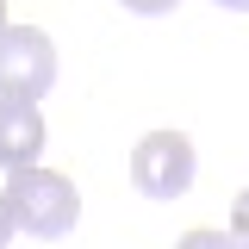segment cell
Here are the masks:
<instances>
[{
  "label": "cell",
  "instance_id": "1",
  "mask_svg": "<svg viewBox=\"0 0 249 249\" xmlns=\"http://www.w3.org/2000/svg\"><path fill=\"white\" fill-rule=\"evenodd\" d=\"M6 206L25 237H69L81 218V193L56 168H19V175H6Z\"/></svg>",
  "mask_w": 249,
  "mask_h": 249
},
{
  "label": "cell",
  "instance_id": "2",
  "mask_svg": "<svg viewBox=\"0 0 249 249\" xmlns=\"http://www.w3.org/2000/svg\"><path fill=\"white\" fill-rule=\"evenodd\" d=\"M56 81V44L37 25H6L0 31V100L37 106Z\"/></svg>",
  "mask_w": 249,
  "mask_h": 249
},
{
  "label": "cell",
  "instance_id": "3",
  "mask_svg": "<svg viewBox=\"0 0 249 249\" xmlns=\"http://www.w3.org/2000/svg\"><path fill=\"white\" fill-rule=\"evenodd\" d=\"M131 181L150 199H181L193 187V143L181 131H150L137 150H131Z\"/></svg>",
  "mask_w": 249,
  "mask_h": 249
},
{
  "label": "cell",
  "instance_id": "4",
  "mask_svg": "<svg viewBox=\"0 0 249 249\" xmlns=\"http://www.w3.org/2000/svg\"><path fill=\"white\" fill-rule=\"evenodd\" d=\"M44 156V119L25 100H0V168L19 175V168H37Z\"/></svg>",
  "mask_w": 249,
  "mask_h": 249
},
{
  "label": "cell",
  "instance_id": "5",
  "mask_svg": "<svg viewBox=\"0 0 249 249\" xmlns=\"http://www.w3.org/2000/svg\"><path fill=\"white\" fill-rule=\"evenodd\" d=\"M175 249H243V243H237L231 231H187Z\"/></svg>",
  "mask_w": 249,
  "mask_h": 249
},
{
  "label": "cell",
  "instance_id": "6",
  "mask_svg": "<svg viewBox=\"0 0 249 249\" xmlns=\"http://www.w3.org/2000/svg\"><path fill=\"white\" fill-rule=\"evenodd\" d=\"M231 237H237V243L249 249V187L237 193V206H231Z\"/></svg>",
  "mask_w": 249,
  "mask_h": 249
},
{
  "label": "cell",
  "instance_id": "7",
  "mask_svg": "<svg viewBox=\"0 0 249 249\" xmlns=\"http://www.w3.org/2000/svg\"><path fill=\"white\" fill-rule=\"evenodd\" d=\"M124 6H131V13H175L181 0H124Z\"/></svg>",
  "mask_w": 249,
  "mask_h": 249
},
{
  "label": "cell",
  "instance_id": "8",
  "mask_svg": "<svg viewBox=\"0 0 249 249\" xmlns=\"http://www.w3.org/2000/svg\"><path fill=\"white\" fill-rule=\"evenodd\" d=\"M13 231H19V224H13V206H6V193H0V249L13 243Z\"/></svg>",
  "mask_w": 249,
  "mask_h": 249
},
{
  "label": "cell",
  "instance_id": "9",
  "mask_svg": "<svg viewBox=\"0 0 249 249\" xmlns=\"http://www.w3.org/2000/svg\"><path fill=\"white\" fill-rule=\"evenodd\" d=\"M218 6H231V13H249V0H218Z\"/></svg>",
  "mask_w": 249,
  "mask_h": 249
},
{
  "label": "cell",
  "instance_id": "10",
  "mask_svg": "<svg viewBox=\"0 0 249 249\" xmlns=\"http://www.w3.org/2000/svg\"><path fill=\"white\" fill-rule=\"evenodd\" d=\"M0 31H6V0H0Z\"/></svg>",
  "mask_w": 249,
  "mask_h": 249
}]
</instances>
